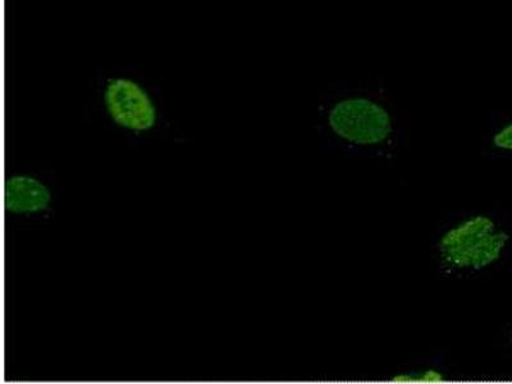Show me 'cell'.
<instances>
[{
  "mask_svg": "<svg viewBox=\"0 0 512 384\" xmlns=\"http://www.w3.org/2000/svg\"><path fill=\"white\" fill-rule=\"evenodd\" d=\"M317 116L328 144L360 157H391L404 135L400 108L378 82L331 86L319 95Z\"/></svg>",
  "mask_w": 512,
  "mask_h": 384,
  "instance_id": "6da1fadb",
  "label": "cell"
},
{
  "mask_svg": "<svg viewBox=\"0 0 512 384\" xmlns=\"http://www.w3.org/2000/svg\"><path fill=\"white\" fill-rule=\"evenodd\" d=\"M511 236L486 213H463L434 233L431 246L434 265L443 276H477L500 262Z\"/></svg>",
  "mask_w": 512,
  "mask_h": 384,
  "instance_id": "7a4b0ae2",
  "label": "cell"
},
{
  "mask_svg": "<svg viewBox=\"0 0 512 384\" xmlns=\"http://www.w3.org/2000/svg\"><path fill=\"white\" fill-rule=\"evenodd\" d=\"M109 116L127 130L148 131L157 123V109L146 91L126 79L109 81L104 95Z\"/></svg>",
  "mask_w": 512,
  "mask_h": 384,
  "instance_id": "3957f363",
  "label": "cell"
},
{
  "mask_svg": "<svg viewBox=\"0 0 512 384\" xmlns=\"http://www.w3.org/2000/svg\"><path fill=\"white\" fill-rule=\"evenodd\" d=\"M52 194L31 176L9 177L4 185V208L12 214H34L49 207Z\"/></svg>",
  "mask_w": 512,
  "mask_h": 384,
  "instance_id": "277c9868",
  "label": "cell"
},
{
  "mask_svg": "<svg viewBox=\"0 0 512 384\" xmlns=\"http://www.w3.org/2000/svg\"><path fill=\"white\" fill-rule=\"evenodd\" d=\"M447 379V374L441 367L423 365L392 374L388 381L396 384H441L447 382Z\"/></svg>",
  "mask_w": 512,
  "mask_h": 384,
  "instance_id": "5b68a950",
  "label": "cell"
},
{
  "mask_svg": "<svg viewBox=\"0 0 512 384\" xmlns=\"http://www.w3.org/2000/svg\"><path fill=\"white\" fill-rule=\"evenodd\" d=\"M491 145L501 152L512 153V121L495 131L491 137Z\"/></svg>",
  "mask_w": 512,
  "mask_h": 384,
  "instance_id": "8992f818",
  "label": "cell"
},
{
  "mask_svg": "<svg viewBox=\"0 0 512 384\" xmlns=\"http://www.w3.org/2000/svg\"><path fill=\"white\" fill-rule=\"evenodd\" d=\"M510 344H511V346H512V336H511V338H510Z\"/></svg>",
  "mask_w": 512,
  "mask_h": 384,
  "instance_id": "52a82bcc",
  "label": "cell"
}]
</instances>
